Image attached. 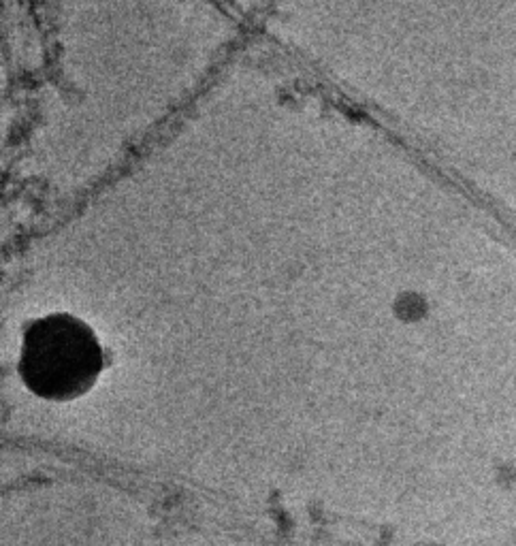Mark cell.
I'll list each match as a JSON object with an SVG mask.
<instances>
[{
	"label": "cell",
	"instance_id": "6da1fadb",
	"mask_svg": "<svg viewBox=\"0 0 516 546\" xmlns=\"http://www.w3.org/2000/svg\"><path fill=\"white\" fill-rule=\"evenodd\" d=\"M103 369L94 333L73 316L37 320L24 335L20 374L26 387L45 399H73L92 389Z\"/></svg>",
	"mask_w": 516,
	"mask_h": 546
}]
</instances>
